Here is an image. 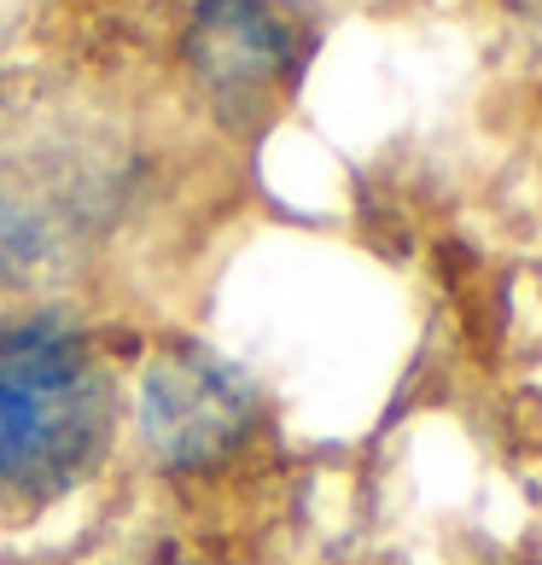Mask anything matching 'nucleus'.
Listing matches in <instances>:
<instances>
[{
    "mask_svg": "<svg viewBox=\"0 0 542 565\" xmlns=\"http://www.w3.org/2000/svg\"><path fill=\"white\" fill-rule=\"evenodd\" d=\"M117 431V385L65 309L0 316V508L71 495Z\"/></svg>",
    "mask_w": 542,
    "mask_h": 565,
    "instance_id": "f257e3e1",
    "label": "nucleus"
},
{
    "mask_svg": "<svg viewBox=\"0 0 542 565\" xmlns=\"http://www.w3.org/2000/svg\"><path fill=\"white\" fill-rule=\"evenodd\" d=\"M316 53V30L291 0H199L181 35V58L204 106L227 129H263Z\"/></svg>",
    "mask_w": 542,
    "mask_h": 565,
    "instance_id": "f03ea898",
    "label": "nucleus"
},
{
    "mask_svg": "<svg viewBox=\"0 0 542 565\" xmlns=\"http://www.w3.org/2000/svg\"><path fill=\"white\" fill-rule=\"evenodd\" d=\"M263 396L252 373L199 339H170L140 373V437L158 467L204 472L257 437Z\"/></svg>",
    "mask_w": 542,
    "mask_h": 565,
    "instance_id": "7ed1b4c3",
    "label": "nucleus"
},
{
    "mask_svg": "<svg viewBox=\"0 0 542 565\" xmlns=\"http://www.w3.org/2000/svg\"><path fill=\"white\" fill-rule=\"evenodd\" d=\"M82 222H88L82 181L0 158V291H24L53 263H65L76 234H88Z\"/></svg>",
    "mask_w": 542,
    "mask_h": 565,
    "instance_id": "20e7f679",
    "label": "nucleus"
},
{
    "mask_svg": "<svg viewBox=\"0 0 542 565\" xmlns=\"http://www.w3.org/2000/svg\"><path fill=\"white\" fill-rule=\"evenodd\" d=\"M502 7H513V12H531V18H542V0H502Z\"/></svg>",
    "mask_w": 542,
    "mask_h": 565,
    "instance_id": "39448f33",
    "label": "nucleus"
}]
</instances>
